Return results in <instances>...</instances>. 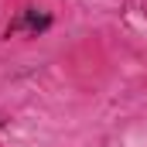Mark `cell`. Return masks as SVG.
Segmentation results:
<instances>
[{
    "label": "cell",
    "instance_id": "obj_1",
    "mask_svg": "<svg viewBox=\"0 0 147 147\" xmlns=\"http://www.w3.org/2000/svg\"><path fill=\"white\" fill-rule=\"evenodd\" d=\"M48 24H51V17H48V14H38L34 7H28V10L10 24V31H28V34H38V31H45Z\"/></svg>",
    "mask_w": 147,
    "mask_h": 147
}]
</instances>
